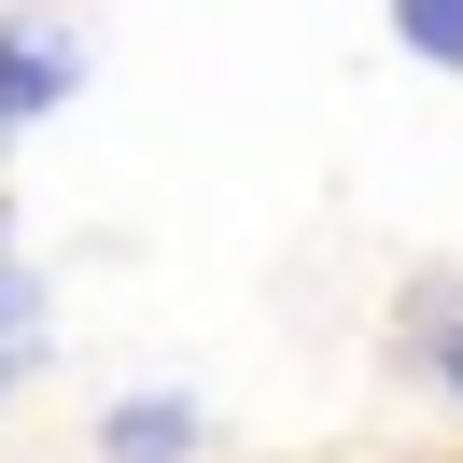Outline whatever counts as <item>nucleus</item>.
Listing matches in <instances>:
<instances>
[{
  "label": "nucleus",
  "instance_id": "f03ea898",
  "mask_svg": "<svg viewBox=\"0 0 463 463\" xmlns=\"http://www.w3.org/2000/svg\"><path fill=\"white\" fill-rule=\"evenodd\" d=\"M197 449H211L197 393H113L99 407V463H197Z\"/></svg>",
  "mask_w": 463,
  "mask_h": 463
},
{
  "label": "nucleus",
  "instance_id": "39448f33",
  "mask_svg": "<svg viewBox=\"0 0 463 463\" xmlns=\"http://www.w3.org/2000/svg\"><path fill=\"white\" fill-rule=\"evenodd\" d=\"M393 29H407L421 71H463V0H393Z\"/></svg>",
  "mask_w": 463,
  "mask_h": 463
},
{
  "label": "nucleus",
  "instance_id": "f257e3e1",
  "mask_svg": "<svg viewBox=\"0 0 463 463\" xmlns=\"http://www.w3.org/2000/svg\"><path fill=\"white\" fill-rule=\"evenodd\" d=\"M71 85H85V43L57 14H0V127H43Z\"/></svg>",
  "mask_w": 463,
  "mask_h": 463
},
{
  "label": "nucleus",
  "instance_id": "7ed1b4c3",
  "mask_svg": "<svg viewBox=\"0 0 463 463\" xmlns=\"http://www.w3.org/2000/svg\"><path fill=\"white\" fill-rule=\"evenodd\" d=\"M393 337H407V365H421L435 393L463 407V281H407V309H393Z\"/></svg>",
  "mask_w": 463,
  "mask_h": 463
},
{
  "label": "nucleus",
  "instance_id": "20e7f679",
  "mask_svg": "<svg viewBox=\"0 0 463 463\" xmlns=\"http://www.w3.org/2000/svg\"><path fill=\"white\" fill-rule=\"evenodd\" d=\"M29 351H43V281H29L14 253H0V393L29 379Z\"/></svg>",
  "mask_w": 463,
  "mask_h": 463
}]
</instances>
